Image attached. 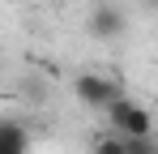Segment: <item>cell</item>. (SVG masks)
Wrapping results in <instances>:
<instances>
[{
    "instance_id": "6da1fadb",
    "label": "cell",
    "mask_w": 158,
    "mask_h": 154,
    "mask_svg": "<svg viewBox=\"0 0 158 154\" xmlns=\"http://www.w3.org/2000/svg\"><path fill=\"white\" fill-rule=\"evenodd\" d=\"M103 111H107V120H111V133H120V137H150V133H154L150 107L128 99V94H120L115 103H107Z\"/></svg>"
},
{
    "instance_id": "7a4b0ae2",
    "label": "cell",
    "mask_w": 158,
    "mask_h": 154,
    "mask_svg": "<svg viewBox=\"0 0 158 154\" xmlns=\"http://www.w3.org/2000/svg\"><path fill=\"white\" fill-rule=\"evenodd\" d=\"M73 94H77L85 107H107V103H115L124 94V86L111 81V77H103V73H77L73 77Z\"/></svg>"
},
{
    "instance_id": "3957f363",
    "label": "cell",
    "mask_w": 158,
    "mask_h": 154,
    "mask_svg": "<svg viewBox=\"0 0 158 154\" xmlns=\"http://www.w3.org/2000/svg\"><path fill=\"white\" fill-rule=\"evenodd\" d=\"M90 39H103V43H111V39H120L124 30H128V13L120 9V4H111V0H98L94 9H90Z\"/></svg>"
},
{
    "instance_id": "277c9868",
    "label": "cell",
    "mask_w": 158,
    "mask_h": 154,
    "mask_svg": "<svg viewBox=\"0 0 158 154\" xmlns=\"http://www.w3.org/2000/svg\"><path fill=\"white\" fill-rule=\"evenodd\" d=\"M30 150V128L22 120L0 116V154H26Z\"/></svg>"
},
{
    "instance_id": "5b68a950",
    "label": "cell",
    "mask_w": 158,
    "mask_h": 154,
    "mask_svg": "<svg viewBox=\"0 0 158 154\" xmlns=\"http://www.w3.org/2000/svg\"><path fill=\"white\" fill-rule=\"evenodd\" d=\"M124 154H158L154 133H150V137H124Z\"/></svg>"
},
{
    "instance_id": "8992f818",
    "label": "cell",
    "mask_w": 158,
    "mask_h": 154,
    "mask_svg": "<svg viewBox=\"0 0 158 154\" xmlns=\"http://www.w3.org/2000/svg\"><path fill=\"white\" fill-rule=\"evenodd\" d=\"M94 154H124V137H120V133L98 137V141H94Z\"/></svg>"
},
{
    "instance_id": "52a82bcc",
    "label": "cell",
    "mask_w": 158,
    "mask_h": 154,
    "mask_svg": "<svg viewBox=\"0 0 158 154\" xmlns=\"http://www.w3.org/2000/svg\"><path fill=\"white\" fill-rule=\"evenodd\" d=\"M141 9H154V0H141Z\"/></svg>"
}]
</instances>
